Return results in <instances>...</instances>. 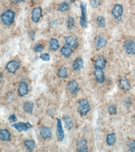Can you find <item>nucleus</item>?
Listing matches in <instances>:
<instances>
[{
    "label": "nucleus",
    "mask_w": 135,
    "mask_h": 152,
    "mask_svg": "<svg viewBox=\"0 0 135 152\" xmlns=\"http://www.w3.org/2000/svg\"><path fill=\"white\" fill-rule=\"evenodd\" d=\"M123 8L122 5H119V4H117L115 5V6L113 7V10L112 11V15L114 16V18L118 19L120 18V17L123 15Z\"/></svg>",
    "instance_id": "obj_12"
},
{
    "label": "nucleus",
    "mask_w": 135,
    "mask_h": 152,
    "mask_svg": "<svg viewBox=\"0 0 135 152\" xmlns=\"http://www.w3.org/2000/svg\"><path fill=\"white\" fill-rule=\"evenodd\" d=\"M77 112L82 116L86 115L87 113L90 111V106L88 101L85 99H81L78 103Z\"/></svg>",
    "instance_id": "obj_2"
},
{
    "label": "nucleus",
    "mask_w": 135,
    "mask_h": 152,
    "mask_svg": "<svg viewBox=\"0 0 135 152\" xmlns=\"http://www.w3.org/2000/svg\"><path fill=\"white\" fill-rule=\"evenodd\" d=\"M64 39L67 44L70 46L72 48H76L78 46V39L75 36H70L64 37Z\"/></svg>",
    "instance_id": "obj_13"
},
{
    "label": "nucleus",
    "mask_w": 135,
    "mask_h": 152,
    "mask_svg": "<svg viewBox=\"0 0 135 152\" xmlns=\"http://www.w3.org/2000/svg\"><path fill=\"white\" fill-rule=\"evenodd\" d=\"M31 1H34V0H31Z\"/></svg>",
    "instance_id": "obj_40"
},
{
    "label": "nucleus",
    "mask_w": 135,
    "mask_h": 152,
    "mask_svg": "<svg viewBox=\"0 0 135 152\" xmlns=\"http://www.w3.org/2000/svg\"><path fill=\"white\" fill-rule=\"evenodd\" d=\"M134 74H135V71H134Z\"/></svg>",
    "instance_id": "obj_41"
},
{
    "label": "nucleus",
    "mask_w": 135,
    "mask_h": 152,
    "mask_svg": "<svg viewBox=\"0 0 135 152\" xmlns=\"http://www.w3.org/2000/svg\"><path fill=\"white\" fill-rule=\"evenodd\" d=\"M96 23L98 26L100 28H103L105 26V19L102 16H99L96 18Z\"/></svg>",
    "instance_id": "obj_28"
},
{
    "label": "nucleus",
    "mask_w": 135,
    "mask_h": 152,
    "mask_svg": "<svg viewBox=\"0 0 135 152\" xmlns=\"http://www.w3.org/2000/svg\"><path fill=\"white\" fill-rule=\"evenodd\" d=\"M81 13L82 16L80 19L87 21V5L85 3L81 2Z\"/></svg>",
    "instance_id": "obj_22"
},
{
    "label": "nucleus",
    "mask_w": 135,
    "mask_h": 152,
    "mask_svg": "<svg viewBox=\"0 0 135 152\" xmlns=\"http://www.w3.org/2000/svg\"><path fill=\"white\" fill-rule=\"evenodd\" d=\"M39 132L41 137L43 138L44 140L51 137L52 136V130L50 128L48 127V126H42L39 129Z\"/></svg>",
    "instance_id": "obj_11"
},
{
    "label": "nucleus",
    "mask_w": 135,
    "mask_h": 152,
    "mask_svg": "<svg viewBox=\"0 0 135 152\" xmlns=\"http://www.w3.org/2000/svg\"><path fill=\"white\" fill-rule=\"evenodd\" d=\"M42 17V9L40 7H37L34 8L32 11V21L36 23L40 21Z\"/></svg>",
    "instance_id": "obj_10"
},
{
    "label": "nucleus",
    "mask_w": 135,
    "mask_h": 152,
    "mask_svg": "<svg viewBox=\"0 0 135 152\" xmlns=\"http://www.w3.org/2000/svg\"><path fill=\"white\" fill-rule=\"evenodd\" d=\"M62 119L64 120L65 127L67 129L70 130L73 127L74 124H73V121L72 120L71 118L68 116V115H64L62 117Z\"/></svg>",
    "instance_id": "obj_21"
},
{
    "label": "nucleus",
    "mask_w": 135,
    "mask_h": 152,
    "mask_svg": "<svg viewBox=\"0 0 135 152\" xmlns=\"http://www.w3.org/2000/svg\"><path fill=\"white\" fill-rule=\"evenodd\" d=\"M44 50L43 46L41 44H36L34 48V51L36 53H41Z\"/></svg>",
    "instance_id": "obj_35"
},
{
    "label": "nucleus",
    "mask_w": 135,
    "mask_h": 152,
    "mask_svg": "<svg viewBox=\"0 0 135 152\" xmlns=\"http://www.w3.org/2000/svg\"><path fill=\"white\" fill-rule=\"evenodd\" d=\"M119 87H120L121 89L123 91H129L130 89V84L128 79H126L125 77L121 79L119 82Z\"/></svg>",
    "instance_id": "obj_19"
},
{
    "label": "nucleus",
    "mask_w": 135,
    "mask_h": 152,
    "mask_svg": "<svg viewBox=\"0 0 135 152\" xmlns=\"http://www.w3.org/2000/svg\"><path fill=\"white\" fill-rule=\"evenodd\" d=\"M11 126L20 132H23V131H27L32 127V125L28 122H26V123H24V122H19V123L17 124L13 123Z\"/></svg>",
    "instance_id": "obj_4"
},
{
    "label": "nucleus",
    "mask_w": 135,
    "mask_h": 152,
    "mask_svg": "<svg viewBox=\"0 0 135 152\" xmlns=\"http://www.w3.org/2000/svg\"><path fill=\"white\" fill-rule=\"evenodd\" d=\"M83 60L82 57H77L76 58L75 61L73 62L72 67L74 70L77 71L81 70L83 67Z\"/></svg>",
    "instance_id": "obj_18"
},
{
    "label": "nucleus",
    "mask_w": 135,
    "mask_h": 152,
    "mask_svg": "<svg viewBox=\"0 0 135 152\" xmlns=\"http://www.w3.org/2000/svg\"><path fill=\"white\" fill-rule=\"evenodd\" d=\"M40 59L44 61H49L50 59V55L48 53H43L41 54L39 56Z\"/></svg>",
    "instance_id": "obj_33"
},
{
    "label": "nucleus",
    "mask_w": 135,
    "mask_h": 152,
    "mask_svg": "<svg viewBox=\"0 0 135 152\" xmlns=\"http://www.w3.org/2000/svg\"><path fill=\"white\" fill-rule=\"evenodd\" d=\"M0 138L2 141H10L11 139V134L9 131L6 129H1Z\"/></svg>",
    "instance_id": "obj_20"
},
{
    "label": "nucleus",
    "mask_w": 135,
    "mask_h": 152,
    "mask_svg": "<svg viewBox=\"0 0 135 152\" xmlns=\"http://www.w3.org/2000/svg\"><path fill=\"white\" fill-rule=\"evenodd\" d=\"M20 67V62L17 61H11L7 64L6 69L8 73L14 74Z\"/></svg>",
    "instance_id": "obj_3"
},
{
    "label": "nucleus",
    "mask_w": 135,
    "mask_h": 152,
    "mask_svg": "<svg viewBox=\"0 0 135 152\" xmlns=\"http://www.w3.org/2000/svg\"><path fill=\"white\" fill-rule=\"evenodd\" d=\"M123 103H124L125 106L126 108H128L131 105V104H132V102H131V99L129 97L126 98V99H125Z\"/></svg>",
    "instance_id": "obj_36"
},
{
    "label": "nucleus",
    "mask_w": 135,
    "mask_h": 152,
    "mask_svg": "<svg viewBox=\"0 0 135 152\" xmlns=\"http://www.w3.org/2000/svg\"><path fill=\"white\" fill-rule=\"evenodd\" d=\"M67 89L70 92L71 94L75 95L79 91V86L75 80H73L67 84Z\"/></svg>",
    "instance_id": "obj_8"
},
{
    "label": "nucleus",
    "mask_w": 135,
    "mask_h": 152,
    "mask_svg": "<svg viewBox=\"0 0 135 152\" xmlns=\"http://www.w3.org/2000/svg\"><path fill=\"white\" fill-rule=\"evenodd\" d=\"M108 113L112 115H116V106L115 105H110L108 107Z\"/></svg>",
    "instance_id": "obj_31"
},
{
    "label": "nucleus",
    "mask_w": 135,
    "mask_h": 152,
    "mask_svg": "<svg viewBox=\"0 0 135 152\" xmlns=\"http://www.w3.org/2000/svg\"><path fill=\"white\" fill-rule=\"evenodd\" d=\"M69 4L67 3L66 2H63L60 5L59 8H58V11H59L61 12H65L67 11V10H69Z\"/></svg>",
    "instance_id": "obj_30"
},
{
    "label": "nucleus",
    "mask_w": 135,
    "mask_h": 152,
    "mask_svg": "<svg viewBox=\"0 0 135 152\" xmlns=\"http://www.w3.org/2000/svg\"><path fill=\"white\" fill-rule=\"evenodd\" d=\"M94 75L96 79V81L97 82L102 84L105 81V74L102 69H96L94 72Z\"/></svg>",
    "instance_id": "obj_17"
},
{
    "label": "nucleus",
    "mask_w": 135,
    "mask_h": 152,
    "mask_svg": "<svg viewBox=\"0 0 135 152\" xmlns=\"http://www.w3.org/2000/svg\"><path fill=\"white\" fill-rule=\"evenodd\" d=\"M124 48L128 54H135V42L132 40H126L124 43Z\"/></svg>",
    "instance_id": "obj_5"
},
{
    "label": "nucleus",
    "mask_w": 135,
    "mask_h": 152,
    "mask_svg": "<svg viewBox=\"0 0 135 152\" xmlns=\"http://www.w3.org/2000/svg\"><path fill=\"white\" fill-rule=\"evenodd\" d=\"M8 120L10 122V123H14V122L17 121V118L14 114H12V115H11L9 117V118H8Z\"/></svg>",
    "instance_id": "obj_37"
},
{
    "label": "nucleus",
    "mask_w": 135,
    "mask_h": 152,
    "mask_svg": "<svg viewBox=\"0 0 135 152\" xmlns=\"http://www.w3.org/2000/svg\"><path fill=\"white\" fill-rule=\"evenodd\" d=\"M24 145L28 151H31L35 149L36 143L33 140H27L24 142Z\"/></svg>",
    "instance_id": "obj_25"
},
{
    "label": "nucleus",
    "mask_w": 135,
    "mask_h": 152,
    "mask_svg": "<svg viewBox=\"0 0 135 152\" xmlns=\"http://www.w3.org/2000/svg\"><path fill=\"white\" fill-rule=\"evenodd\" d=\"M72 48L70 46L66 43L61 50V53L62 56H64L65 57H69L73 53V50Z\"/></svg>",
    "instance_id": "obj_16"
},
{
    "label": "nucleus",
    "mask_w": 135,
    "mask_h": 152,
    "mask_svg": "<svg viewBox=\"0 0 135 152\" xmlns=\"http://www.w3.org/2000/svg\"><path fill=\"white\" fill-rule=\"evenodd\" d=\"M57 137L60 142L63 141L64 139V132L60 119H57Z\"/></svg>",
    "instance_id": "obj_9"
},
{
    "label": "nucleus",
    "mask_w": 135,
    "mask_h": 152,
    "mask_svg": "<svg viewBox=\"0 0 135 152\" xmlns=\"http://www.w3.org/2000/svg\"><path fill=\"white\" fill-rule=\"evenodd\" d=\"M107 44V40L105 38L101 36L98 35L95 38L94 41V46L95 48L97 50H100L102 48H104Z\"/></svg>",
    "instance_id": "obj_6"
},
{
    "label": "nucleus",
    "mask_w": 135,
    "mask_h": 152,
    "mask_svg": "<svg viewBox=\"0 0 135 152\" xmlns=\"http://www.w3.org/2000/svg\"><path fill=\"white\" fill-rule=\"evenodd\" d=\"M74 24H75L74 19L72 18V17H69L68 19H67V29H68L69 30H70V29L74 28Z\"/></svg>",
    "instance_id": "obj_32"
},
{
    "label": "nucleus",
    "mask_w": 135,
    "mask_h": 152,
    "mask_svg": "<svg viewBox=\"0 0 135 152\" xmlns=\"http://www.w3.org/2000/svg\"><path fill=\"white\" fill-rule=\"evenodd\" d=\"M18 94L21 97H23L28 94V85L24 82H21L19 84Z\"/></svg>",
    "instance_id": "obj_15"
},
{
    "label": "nucleus",
    "mask_w": 135,
    "mask_h": 152,
    "mask_svg": "<svg viewBox=\"0 0 135 152\" xmlns=\"http://www.w3.org/2000/svg\"><path fill=\"white\" fill-rule=\"evenodd\" d=\"M23 108L26 113H31L33 111L34 104L32 102H30V101H28V102H26L24 104Z\"/></svg>",
    "instance_id": "obj_23"
},
{
    "label": "nucleus",
    "mask_w": 135,
    "mask_h": 152,
    "mask_svg": "<svg viewBox=\"0 0 135 152\" xmlns=\"http://www.w3.org/2000/svg\"><path fill=\"white\" fill-rule=\"evenodd\" d=\"M67 75H68V73H67V69L63 66L61 67L57 72L58 77L62 79H65L67 77Z\"/></svg>",
    "instance_id": "obj_26"
},
{
    "label": "nucleus",
    "mask_w": 135,
    "mask_h": 152,
    "mask_svg": "<svg viewBox=\"0 0 135 152\" xmlns=\"http://www.w3.org/2000/svg\"><path fill=\"white\" fill-rule=\"evenodd\" d=\"M101 0H90V3L93 8H96L101 5Z\"/></svg>",
    "instance_id": "obj_34"
},
{
    "label": "nucleus",
    "mask_w": 135,
    "mask_h": 152,
    "mask_svg": "<svg viewBox=\"0 0 135 152\" xmlns=\"http://www.w3.org/2000/svg\"><path fill=\"white\" fill-rule=\"evenodd\" d=\"M127 147L129 151L135 152V140H130L127 143Z\"/></svg>",
    "instance_id": "obj_29"
},
{
    "label": "nucleus",
    "mask_w": 135,
    "mask_h": 152,
    "mask_svg": "<svg viewBox=\"0 0 135 152\" xmlns=\"http://www.w3.org/2000/svg\"><path fill=\"white\" fill-rule=\"evenodd\" d=\"M71 1H72V2H75V0H71Z\"/></svg>",
    "instance_id": "obj_39"
},
{
    "label": "nucleus",
    "mask_w": 135,
    "mask_h": 152,
    "mask_svg": "<svg viewBox=\"0 0 135 152\" xmlns=\"http://www.w3.org/2000/svg\"><path fill=\"white\" fill-rule=\"evenodd\" d=\"M59 48V43L58 40L54 38H52L50 41V46H49V49L52 50H58Z\"/></svg>",
    "instance_id": "obj_24"
},
{
    "label": "nucleus",
    "mask_w": 135,
    "mask_h": 152,
    "mask_svg": "<svg viewBox=\"0 0 135 152\" xmlns=\"http://www.w3.org/2000/svg\"><path fill=\"white\" fill-rule=\"evenodd\" d=\"M15 17L14 12L11 10H6L1 15V21L4 25L6 26H9L14 23V19Z\"/></svg>",
    "instance_id": "obj_1"
},
{
    "label": "nucleus",
    "mask_w": 135,
    "mask_h": 152,
    "mask_svg": "<svg viewBox=\"0 0 135 152\" xmlns=\"http://www.w3.org/2000/svg\"><path fill=\"white\" fill-rule=\"evenodd\" d=\"M77 150L79 152H87V142L85 138H79L77 140Z\"/></svg>",
    "instance_id": "obj_7"
},
{
    "label": "nucleus",
    "mask_w": 135,
    "mask_h": 152,
    "mask_svg": "<svg viewBox=\"0 0 135 152\" xmlns=\"http://www.w3.org/2000/svg\"><path fill=\"white\" fill-rule=\"evenodd\" d=\"M107 65V60L105 57L100 56L97 58L95 62V69H103L105 68Z\"/></svg>",
    "instance_id": "obj_14"
},
{
    "label": "nucleus",
    "mask_w": 135,
    "mask_h": 152,
    "mask_svg": "<svg viewBox=\"0 0 135 152\" xmlns=\"http://www.w3.org/2000/svg\"><path fill=\"white\" fill-rule=\"evenodd\" d=\"M16 2H18V3H21V2H23L24 1V0H16Z\"/></svg>",
    "instance_id": "obj_38"
},
{
    "label": "nucleus",
    "mask_w": 135,
    "mask_h": 152,
    "mask_svg": "<svg viewBox=\"0 0 135 152\" xmlns=\"http://www.w3.org/2000/svg\"><path fill=\"white\" fill-rule=\"evenodd\" d=\"M116 142V136L115 133H110L108 135L107 137V143L109 146H112Z\"/></svg>",
    "instance_id": "obj_27"
}]
</instances>
